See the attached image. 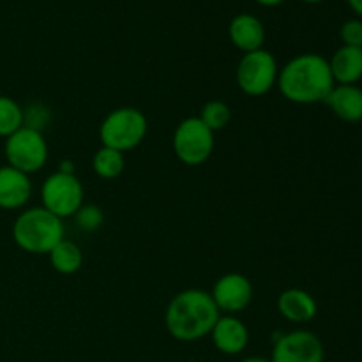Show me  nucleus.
<instances>
[{
	"mask_svg": "<svg viewBox=\"0 0 362 362\" xmlns=\"http://www.w3.org/2000/svg\"><path fill=\"white\" fill-rule=\"evenodd\" d=\"M276 85L286 101L315 105L325 103L336 83L325 57L318 53H300L279 69Z\"/></svg>",
	"mask_w": 362,
	"mask_h": 362,
	"instance_id": "nucleus-1",
	"label": "nucleus"
},
{
	"mask_svg": "<svg viewBox=\"0 0 362 362\" xmlns=\"http://www.w3.org/2000/svg\"><path fill=\"white\" fill-rule=\"evenodd\" d=\"M221 317L211 293L200 288L182 290L177 293L165 311V325L173 339L193 343L211 334Z\"/></svg>",
	"mask_w": 362,
	"mask_h": 362,
	"instance_id": "nucleus-2",
	"label": "nucleus"
},
{
	"mask_svg": "<svg viewBox=\"0 0 362 362\" xmlns=\"http://www.w3.org/2000/svg\"><path fill=\"white\" fill-rule=\"evenodd\" d=\"M64 221L45 207L25 209L13 223V240L30 255H48L64 239Z\"/></svg>",
	"mask_w": 362,
	"mask_h": 362,
	"instance_id": "nucleus-3",
	"label": "nucleus"
},
{
	"mask_svg": "<svg viewBox=\"0 0 362 362\" xmlns=\"http://www.w3.org/2000/svg\"><path fill=\"white\" fill-rule=\"evenodd\" d=\"M148 131V120L141 110L133 106H122L105 117L99 126V140L103 147L115 148L126 154L145 140Z\"/></svg>",
	"mask_w": 362,
	"mask_h": 362,
	"instance_id": "nucleus-4",
	"label": "nucleus"
},
{
	"mask_svg": "<svg viewBox=\"0 0 362 362\" xmlns=\"http://www.w3.org/2000/svg\"><path fill=\"white\" fill-rule=\"evenodd\" d=\"M214 134L202 122L200 117H187L180 120L173 131V154L186 166L204 165L214 151Z\"/></svg>",
	"mask_w": 362,
	"mask_h": 362,
	"instance_id": "nucleus-5",
	"label": "nucleus"
},
{
	"mask_svg": "<svg viewBox=\"0 0 362 362\" xmlns=\"http://www.w3.org/2000/svg\"><path fill=\"white\" fill-rule=\"evenodd\" d=\"M279 67L274 55L267 49L244 53L237 64V87L251 98H260L271 92L278 83Z\"/></svg>",
	"mask_w": 362,
	"mask_h": 362,
	"instance_id": "nucleus-6",
	"label": "nucleus"
},
{
	"mask_svg": "<svg viewBox=\"0 0 362 362\" xmlns=\"http://www.w3.org/2000/svg\"><path fill=\"white\" fill-rule=\"evenodd\" d=\"M4 154L7 165L32 175L48 163V144L41 131L23 126L6 138Z\"/></svg>",
	"mask_w": 362,
	"mask_h": 362,
	"instance_id": "nucleus-7",
	"label": "nucleus"
},
{
	"mask_svg": "<svg viewBox=\"0 0 362 362\" xmlns=\"http://www.w3.org/2000/svg\"><path fill=\"white\" fill-rule=\"evenodd\" d=\"M83 186L76 173L55 172L41 186V202L46 211L64 221L73 218L83 205Z\"/></svg>",
	"mask_w": 362,
	"mask_h": 362,
	"instance_id": "nucleus-8",
	"label": "nucleus"
},
{
	"mask_svg": "<svg viewBox=\"0 0 362 362\" xmlns=\"http://www.w3.org/2000/svg\"><path fill=\"white\" fill-rule=\"evenodd\" d=\"M272 362H324V343L315 332L297 329L281 334L272 346Z\"/></svg>",
	"mask_w": 362,
	"mask_h": 362,
	"instance_id": "nucleus-9",
	"label": "nucleus"
},
{
	"mask_svg": "<svg viewBox=\"0 0 362 362\" xmlns=\"http://www.w3.org/2000/svg\"><path fill=\"white\" fill-rule=\"evenodd\" d=\"M212 300L221 315H237L246 310L253 300V285L239 272H228L214 283Z\"/></svg>",
	"mask_w": 362,
	"mask_h": 362,
	"instance_id": "nucleus-10",
	"label": "nucleus"
},
{
	"mask_svg": "<svg viewBox=\"0 0 362 362\" xmlns=\"http://www.w3.org/2000/svg\"><path fill=\"white\" fill-rule=\"evenodd\" d=\"M209 336L225 356H239L250 345V329L237 315H221Z\"/></svg>",
	"mask_w": 362,
	"mask_h": 362,
	"instance_id": "nucleus-11",
	"label": "nucleus"
},
{
	"mask_svg": "<svg viewBox=\"0 0 362 362\" xmlns=\"http://www.w3.org/2000/svg\"><path fill=\"white\" fill-rule=\"evenodd\" d=\"M30 197V175L9 165L0 166V209L16 211V209L25 207Z\"/></svg>",
	"mask_w": 362,
	"mask_h": 362,
	"instance_id": "nucleus-12",
	"label": "nucleus"
},
{
	"mask_svg": "<svg viewBox=\"0 0 362 362\" xmlns=\"http://www.w3.org/2000/svg\"><path fill=\"white\" fill-rule=\"evenodd\" d=\"M228 35L232 45L243 53L257 52L264 48L265 27L253 14L240 13L230 21Z\"/></svg>",
	"mask_w": 362,
	"mask_h": 362,
	"instance_id": "nucleus-13",
	"label": "nucleus"
},
{
	"mask_svg": "<svg viewBox=\"0 0 362 362\" xmlns=\"http://www.w3.org/2000/svg\"><path fill=\"white\" fill-rule=\"evenodd\" d=\"M278 311L292 324H308L318 313V304L310 292L303 288H288L279 293Z\"/></svg>",
	"mask_w": 362,
	"mask_h": 362,
	"instance_id": "nucleus-14",
	"label": "nucleus"
},
{
	"mask_svg": "<svg viewBox=\"0 0 362 362\" xmlns=\"http://www.w3.org/2000/svg\"><path fill=\"white\" fill-rule=\"evenodd\" d=\"M325 103L332 113L345 122L362 120V88L357 85H334Z\"/></svg>",
	"mask_w": 362,
	"mask_h": 362,
	"instance_id": "nucleus-15",
	"label": "nucleus"
},
{
	"mask_svg": "<svg viewBox=\"0 0 362 362\" xmlns=\"http://www.w3.org/2000/svg\"><path fill=\"white\" fill-rule=\"evenodd\" d=\"M336 85H356L362 78V48L341 46L329 60Z\"/></svg>",
	"mask_w": 362,
	"mask_h": 362,
	"instance_id": "nucleus-16",
	"label": "nucleus"
},
{
	"mask_svg": "<svg viewBox=\"0 0 362 362\" xmlns=\"http://www.w3.org/2000/svg\"><path fill=\"white\" fill-rule=\"evenodd\" d=\"M49 264L55 269L59 274L71 276L76 274L78 271L83 265V253H81V247L78 246L73 240L66 239L64 237L55 247L48 253Z\"/></svg>",
	"mask_w": 362,
	"mask_h": 362,
	"instance_id": "nucleus-17",
	"label": "nucleus"
},
{
	"mask_svg": "<svg viewBox=\"0 0 362 362\" xmlns=\"http://www.w3.org/2000/svg\"><path fill=\"white\" fill-rule=\"evenodd\" d=\"M126 159L122 152L115 151L110 147H101L92 158V170L98 177L106 180L117 179L124 172Z\"/></svg>",
	"mask_w": 362,
	"mask_h": 362,
	"instance_id": "nucleus-18",
	"label": "nucleus"
},
{
	"mask_svg": "<svg viewBox=\"0 0 362 362\" xmlns=\"http://www.w3.org/2000/svg\"><path fill=\"white\" fill-rule=\"evenodd\" d=\"M23 127V108L9 95H0V138H7Z\"/></svg>",
	"mask_w": 362,
	"mask_h": 362,
	"instance_id": "nucleus-19",
	"label": "nucleus"
},
{
	"mask_svg": "<svg viewBox=\"0 0 362 362\" xmlns=\"http://www.w3.org/2000/svg\"><path fill=\"white\" fill-rule=\"evenodd\" d=\"M200 120L212 133H218V131L225 129L230 124V120H232V110H230V106L226 103L214 99V101L205 103L200 113Z\"/></svg>",
	"mask_w": 362,
	"mask_h": 362,
	"instance_id": "nucleus-20",
	"label": "nucleus"
},
{
	"mask_svg": "<svg viewBox=\"0 0 362 362\" xmlns=\"http://www.w3.org/2000/svg\"><path fill=\"white\" fill-rule=\"evenodd\" d=\"M73 218L80 230H83V232H95L105 223V212L98 205H81L80 211Z\"/></svg>",
	"mask_w": 362,
	"mask_h": 362,
	"instance_id": "nucleus-21",
	"label": "nucleus"
},
{
	"mask_svg": "<svg viewBox=\"0 0 362 362\" xmlns=\"http://www.w3.org/2000/svg\"><path fill=\"white\" fill-rule=\"evenodd\" d=\"M49 108L42 103H32L27 108H23V126L32 127V129L41 131L46 127V124L49 122Z\"/></svg>",
	"mask_w": 362,
	"mask_h": 362,
	"instance_id": "nucleus-22",
	"label": "nucleus"
},
{
	"mask_svg": "<svg viewBox=\"0 0 362 362\" xmlns=\"http://www.w3.org/2000/svg\"><path fill=\"white\" fill-rule=\"evenodd\" d=\"M339 37H341L343 46H354V48H362V20H346L339 28Z\"/></svg>",
	"mask_w": 362,
	"mask_h": 362,
	"instance_id": "nucleus-23",
	"label": "nucleus"
},
{
	"mask_svg": "<svg viewBox=\"0 0 362 362\" xmlns=\"http://www.w3.org/2000/svg\"><path fill=\"white\" fill-rule=\"evenodd\" d=\"M346 4L350 6V9L362 18V0H346Z\"/></svg>",
	"mask_w": 362,
	"mask_h": 362,
	"instance_id": "nucleus-24",
	"label": "nucleus"
},
{
	"mask_svg": "<svg viewBox=\"0 0 362 362\" xmlns=\"http://www.w3.org/2000/svg\"><path fill=\"white\" fill-rule=\"evenodd\" d=\"M59 172L64 173H74V165L71 161H62L59 165Z\"/></svg>",
	"mask_w": 362,
	"mask_h": 362,
	"instance_id": "nucleus-25",
	"label": "nucleus"
},
{
	"mask_svg": "<svg viewBox=\"0 0 362 362\" xmlns=\"http://www.w3.org/2000/svg\"><path fill=\"white\" fill-rule=\"evenodd\" d=\"M255 2L265 7H274V6H279L281 2H285V0H255Z\"/></svg>",
	"mask_w": 362,
	"mask_h": 362,
	"instance_id": "nucleus-26",
	"label": "nucleus"
},
{
	"mask_svg": "<svg viewBox=\"0 0 362 362\" xmlns=\"http://www.w3.org/2000/svg\"><path fill=\"white\" fill-rule=\"evenodd\" d=\"M240 362H272V361L265 359V357H247V359H243Z\"/></svg>",
	"mask_w": 362,
	"mask_h": 362,
	"instance_id": "nucleus-27",
	"label": "nucleus"
},
{
	"mask_svg": "<svg viewBox=\"0 0 362 362\" xmlns=\"http://www.w3.org/2000/svg\"><path fill=\"white\" fill-rule=\"evenodd\" d=\"M303 2H306V4H320V2H324V0H303Z\"/></svg>",
	"mask_w": 362,
	"mask_h": 362,
	"instance_id": "nucleus-28",
	"label": "nucleus"
}]
</instances>
